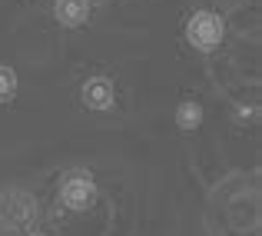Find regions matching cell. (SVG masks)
Returning <instances> with one entry per match:
<instances>
[{"mask_svg": "<svg viewBox=\"0 0 262 236\" xmlns=\"http://www.w3.org/2000/svg\"><path fill=\"white\" fill-rule=\"evenodd\" d=\"M186 33H189L192 47L212 50V47L223 44V20H219L216 13H196V17L189 20V27H186Z\"/></svg>", "mask_w": 262, "mask_h": 236, "instance_id": "1", "label": "cell"}, {"mask_svg": "<svg viewBox=\"0 0 262 236\" xmlns=\"http://www.w3.org/2000/svg\"><path fill=\"white\" fill-rule=\"evenodd\" d=\"M63 200L70 206H86L90 200H93V183H90L86 176H70L63 183Z\"/></svg>", "mask_w": 262, "mask_h": 236, "instance_id": "2", "label": "cell"}, {"mask_svg": "<svg viewBox=\"0 0 262 236\" xmlns=\"http://www.w3.org/2000/svg\"><path fill=\"white\" fill-rule=\"evenodd\" d=\"M57 17L63 24H83L86 20V0H60L57 4Z\"/></svg>", "mask_w": 262, "mask_h": 236, "instance_id": "3", "label": "cell"}, {"mask_svg": "<svg viewBox=\"0 0 262 236\" xmlns=\"http://www.w3.org/2000/svg\"><path fill=\"white\" fill-rule=\"evenodd\" d=\"M86 100L93 103V107H106V103H113V93H110V87L103 80H93L86 87Z\"/></svg>", "mask_w": 262, "mask_h": 236, "instance_id": "4", "label": "cell"}, {"mask_svg": "<svg viewBox=\"0 0 262 236\" xmlns=\"http://www.w3.org/2000/svg\"><path fill=\"white\" fill-rule=\"evenodd\" d=\"M13 90H17V77H13L7 67H0V100H10Z\"/></svg>", "mask_w": 262, "mask_h": 236, "instance_id": "5", "label": "cell"}, {"mask_svg": "<svg viewBox=\"0 0 262 236\" xmlns=\"http://www.w3.org/2000/svg\"><path fill=\"white\" fill-rule=\"evenodd\" d=\"M179 123H183V127H196V123H199V107L186 103V107L179 110Z\"/></svg>", "mask_w": 262, "mask_h": 236, "instance_id": "6", "label": "cell"}]
</instances>
